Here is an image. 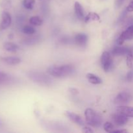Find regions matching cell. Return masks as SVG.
<instances>
[{"label":"cell","mask_w":133,"mask_h":133,"mask_svg":"<svg viewBox=\"0 0 133 133\" xmlns=\"http://www.w3.org/2000/svg\"><path fill=\"white\" fill-rule=\"evenodd\" d=\"M75 69L73 65L65 64L60 66H51L47 70V73L51 76L62 78L74 74Z\"/></svg>","instance_id":"1"},{"label":"cell","mask_w":133,"mask_h":133,"mask_svg":"<svg viewBox=\"0 0 133 133\" xmlns=\"http://www.w3.org/2000/svg\"><path fill=\"white\" fill-rule=\"evenodd\" d=\"M27 77L35 83L45 86H51L53 84V80L48 75L38 71H30L27 73Z\"/></svg>","instance_id":"2"},{"label":"cell","mask_w":133,"mask_h":133,"mask_svg":"<svg viewBox=\"0 0 133 133\" xmlns=\"http://www.w3.org/2000/svg\"><path fill=\"white\" fill-rule=\"evenodd\" d=\"M86 122L89 125L94 127H98L102 123V118L94 110L87 109L84 112Z\"/></svg>","instance_id":"3"},{"label":"cell","mask_w":133,"mask_h":133,"mask_svg":"<svg viewBox=\"0 0 133 133\" xmlns=\"http://www.w3.org/2000/svg\"><path fill=\"white\" fill-rule=\"evenodd\" d=\"M133 39V24L129 26L125 31L122 32L120 36L117 39L116 43L118 45H121L126 40H131Z\"/></svg>","instance_id":"4"},{"label":"cell","mask_w":133,"mask_h":133,"mask_svg":"<svg viewBox=\"0 0 133 133\" xmlns=\"http://www.w3.org/2000/svg\"><path fill=\"white\" fill-rule=\"evenodd\" d=\"M132 99V96L127 92H122L118 94L114 99V104L118 105H125Z\"/></svg>","instance_id":"5"},{"label":"cell","mask_w":133,"mask_h":133,"mask_svg":"<svg viewBox=\"0 0 133 133\" xmlns=\"http://www.w3.org/2000/svg\"><path fill=\"white\" fill-rule=\"evenodd\" d=\"M101 63L103 69L105 71H109L112 66V59L110 53L108 51H104L101 57Z\"/></svg>","instance_id":"6"},{"label":"cell","mask_w":133,"mask_h":133,"mask_svg":"<svg viewBox=\"0 0 133 133\" xmlns=\"http://www.w3.org/2000/svg\"><path fill=\"white\" fill-rule=\"evenodd\" d=\"M1 22L0 23V31H4L10 27L12 22L10 14L7 11H3L1 15Z\"/></svg>","instance_id":"7"},{"label":"cell","mask_w":133,"mask_h":133,"mask_svg":"<svg viewBox=\"0 0 133 133\" xmlns=\"http://www.w3.org/2000/svg\"><path fill=\"white\" fill-rule=\"evenodd\" d=\"M112 119L116 125L120 126V127L126 125L128 122V117L118 112L113 114L112 116Z\"/></svg>","instance_id":"8"},{"label":"cell","mask_w":133,"mask_h":133,"mask_svg":"<svg viewBox=\"0 0 133 133\" xmlns=\"http://www.w3.org/2000/svg\"><path fill=\"white\" fill-rule=\"evenodd\" d=\"M66 115L67 116L68 118L71 121V122H74L76 124L79 125L80 126H84L85 123H84V121L82 119L81 117L78 114H75V113L72 112L66 111Z\"/></svg>","instance_id":"9"},{"label":"cell","mask_w":133,"mask_h":133,"mask_svg":"<svg viewBox=\"0 0 133 133\" xmlns=\"http://www.w3.org/2000/svg\"><path fill=\"white\" fill-rule=\"evenodd\" d=\"M117 112L120 113L125 116L133 118V107L126 105H119L116 109Z\"/></svg>","instance_id":"10"},{"label":"cell","mask_w":133,"mask_h":133,"mask_svg":"<svg viewBox=\"0 0 133 133\" xmlns=\"http://www.w3.org/2000/svg\"><path fill=\"white\" fill-rule=\"evenodd\" d=\"M74 41L78 46L84 47L87 45L88 42V36L86 34L79 33L75 35Z\"/></svg>","instance_id":"11"},{"label":"cell","mask_w":133,"mask_h":133,"mask_svg":"<svg viewBox=\"0 0 133 133\" xmlns=\"http://www.w3.org/2000/svg\"><path fill=\"white\" fill-rule=\"evenodd\" d=\"M130 51H131V49L126 47L117 46L113 49L112 53L114 56H123L127 55Z\"/></svg>","instance_id":"12"},{"label":"cell","mask_w":133,"mask_h":133,"mask_svg":"<svg viewBox=\"0 0 133 133\" xmlns=\"http://www.w3.org/2000/svg\"><path fill=\"white\" fill-rule=\"evenodd\" d=\"M1 61L9 65H16L21 62V59L17 57H5L1 58Z\"/></svg>","instance_id":"13"},{"label":"cell","mask_w":133,"mask_h":133,"mask_svg":"<svg viewBox=\"0 0 133 133\" xmlns=\"http://www.w3.org/2000/svg\"><path fill=\"white\" fill-rule=\"evenodd\" d=\"M74 8H75V12L77 17L80 19H84V12L82 5H81L79 2L76 1V2L75 3Z\"/></svg>","instance_id":"14"},{"label":"cell","mask_w":133,"mask_h":133,"mask_svg":"<svg viewBox=\"0 0 133 133\" xmlns=\"http://www.w3.org/2000/svg\"><path fill=\"white\" fill-rule=\"evenodd\" d=\"M3 49L6 51L14 53V52H16L18 51V45H16L14 43L10 42H6L4 43Z\"/></svg>","instance_id":"15"},{"label":"cell","mask_w":133,"mask_h":133,"mask_svg":"<svg viewBox=\"0 0 133 133\" xmlns=\"http://www.w3.org/2000/svg\"><path fill=\"white\" fill-rule=\"evenodd\" d=\"M40 40V37L39 36H32V37L24 39L22 41V44L24 45H35L38 43Z\"/></svg>","instance_id":"16"},{"label":"cell","mask_w":133,"mask_h":133,"mask_svg":"<svg viewBox=\"0 0 133 133\" xmlns=\"http://www.w3.org/2000/svg\"><path fill=\"white\" fill-rule=\"evenodd\" d=\"M87 78L88 81L93 84H99L102 83V80L99 77L93 74H88L87 75Z\"/></svg>","instance_id":"17"},{"label":"cell","mask_w":133,"mask_h":133,"mask_svg":"<svg viewBox=\"0 0 133 133\" xmlns=\"http://www.w3.org/2000/svg\"><path fill=\"white\" fill-rule=\"evenodd\" d=\"M100 19L99 16L96 12H90L87 17L85 18L84 20H85L86 23L90 22V21H97Z\"/></svg>","instance_id":"18"},{"label":"cell","mask_w":133,"mask_h":133,"mask_svg":"<svg viewBox=\"0 0 133 133\" xmlns=\"http://www.w3.org/2000/svg\"><path fill=\"white\" fill-rule=\"evenodd\" d=\"M29 22L31 24L35 26H40L42 24L43 20L41 18L37 16H35L31 17L29 19Z\"/></svg>","instance_id":"19"},{"label":"cell","mask_w":133,"mask_h":133,"mask_svg":"<svg viewBox=\"0 0 133 133\" xmlns=\"http://www.w3.org/2000/svg\"><path fill=\"white\" fill-rule=\"evenodd\" d=\"M35 4V0H23V5L27 10H32Z\"/></svg>","instance_id":"20"},{"label":"cell","mask_w":133,"mask_h":133,"mask_svg":"<svg viewBox=\"0 0 133 133\" xmlns=\"http://www.w3.org/2000/svg\"><path fill=\"white\" fill-rule=\"evenodd\" d=\"M127 58H126V63L128 68H131L133 65V53L132 51H130L127 55Z\"/></svg>","instance_id":"21"},{"label":"cell","mask_w":133,"mask_h":133,"mask_svg":"<svg viewBox=\"0 0 133 133\" xmlns=\"http://www.w3.org/2000/svg\"><path fill=\"white\" fill-rule=\"evenodd\" d=\"M22 32L23 33L26 34V35H33V34L35 33L36 32V30L35 29V28L29 25H26L24 26L22 29Z\"/></svg>","instance_id":"22"},{"label":"cell","mask_w":133,"mask_h":133,"mask_svg":"<svg viewBox=\"0 0 133 133\" xmlns=\"http://www.w3.org/2000/svg\"><path fill=\"white\" fill-rule=\"evenodd\" d=\"M103 129L106 132H112L114 130V125L110 122H105L103 125Z\"/></svg>","instance_id":"23"},{"label":"cell","mask_w":133,"mask_h":133,"mask_svg":"<svg viewBox=\"0 0 133 133\" xmlns=\"http://www.w3.org/2000/svg\"><path fill=\"white\" fill-rule=\"evenodd\" d=\"M1 6L4 9H9L11 6V3L9 0H3L1 1Z\"/></svg>","instance_id":"24"},{"label":"cell","mask_w":133,"mask_h":133,"mask_svg":"<svg viewBox=\"0 0 133 133\" xmlns=\"http://www.w3.org/2000/svg\"><path fill=\"white\" fill-rule=\"evenodd\" d=\"M125 0H115V7L116 9H119L122 5Z\"/></svg>","instance_id":"25"},{"label":"cell","mask_w":133,"mask_h":133,"mask_svg":"<svg viewBox=\"0 0 133 133\" xmlns=\"http://www.w3.org/2000/svg\"><path fill=\"white\" fill-rule=\"evenodd\" d=\"M69 92L73 95H77L79 94V90L75 88H69Z\"/></svg>","instance_id":"26"},{"label":"cell","mask_w":133,"mask_h":133,"mask_svg":"<svg viewBox=\"0 0 133 133\" xmlns=\"http://www.w3.org/2000/svg\"><path fill=\"white\" fill-rule=\"evenodd\" d=\"M126 10H127V12H133V0L129 4V5L126 8Z\"/></svg>","instance_id":"27"},{"label":"cell","mask_w":133,"mask_h":133,"mask_svg":"<svg viewBox=\"0 0 133 133\" xmlns=\"http://www.w3.org/2000/svg\"><path fill=\"white\" fill-rule=\"evenodd\" d=\"M83 132H85V133H93L94 131L90 127H84V128L83 129Z\"/></svg>","instance_id":"28"},{"label":"cell","mask_w":133,"mask_h":133,"mask_svg":"<svg viewBox=\"0 0 133 133\" xmlns=\"http://www.w3.org/2000/svg\"><path fill=\"white\" fill-rule=\"evenodd\" d=\"M133 78V72L132 71H130V72L128 73L127 75V79L129 81H131Z\"/></svg>","instance_id":"29"},{"label":"cell","mask_w":133,"mask_h":133,"mask_svg":"<svg viewBox=\"0 0 133 133\" xmlns=\"http://www.w3.org/2000/svg\"><path fill=\"white\" fill-rule=\"evenodd\" d=\"M127 131L125 129H122V130H115L114 129L113 131L112 132H117V133H124V132H127Z\"/></svg>","instance_id":"30"},{"label":"cell","mask_w":133,"mask_h":133,"mask_svg":"<svg viewBox=\"0 0 133 133\" xmlns=\"http://www.w3.org/2000/svg\"><path fill=\"white\" fill-rule=\"evenodd\" d=\"M2 125H3V122H2V121L0 119V127H1Z\"/></svg>","instance_id":"31"},{"label":"cell","mask_w":133,"mask_h":133,"mask_svg":"<svg viewBox=\"0 0 133 133\" xmlns=\"http://www.w3.org/2000/svg\"><path fill=\"white\" fill-rule=\"evenodd\" d=\"M40 1H42V0H40Z\"/></svg>","instance_id":"32"}]
</instances>
